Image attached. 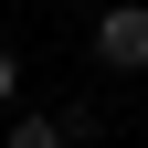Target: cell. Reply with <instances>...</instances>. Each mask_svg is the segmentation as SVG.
Masks as SVG:
<instances>
[{
	"label": "cell",
	"mask_w": 148,
	"mask_h": 148,
	"mask_svg": "<svg viewBox=\"0 0 148 148\" xmlns=\"http://www.w3.org/2000/svg\"><path fill=\"white\" fill-rule=\"evenodd\" d=\"M85 53H95L106 74H148V0H106L95 32H85Z\"/></svg>",
	"instance_id": "cell-1"
},
{
	"label": "cell",
	"mask_w": 148,
	"mask_h": 148,
	"mask_svg": "<svg viewBox=\"0 0 148 148\" xmlns=\"http://www.w3.org/2000/svg\"><path fill=\"white\" fill-rule=\"evenodd\" d=\"M0 148H74V127H64V116H11Z\"/></svg>",
	"instance_id": "cell-2"
},
{
	"label": "cell",
	"mask_w": 148,
	"mask_h": 148,
	"mask_svg": "<svg viewBox=\"0 0 148 148\" xmlns=\"http://www.w3.org/2000/svg\"><path fill=\"white\" fill-rule=\"evenodd\" d=\"M11 95H21V53L0 42V106H11Z\"/></svg>",
	"instance_id": "cell-3"
}]
</instances>
